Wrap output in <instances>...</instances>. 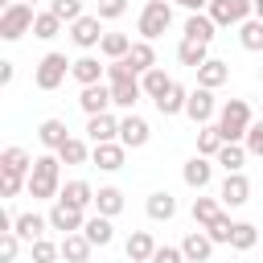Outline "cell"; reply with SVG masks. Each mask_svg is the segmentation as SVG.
<instances>
[{"label":"cell","instance_id":"obj_1","mask_svg":"<svg viewBox=\"0 0 263 263\" xmlns=\"http://www.w3.org/2000/svg\"><path fill=\"white\" fill-rule=\"evenodd\" d=\"M25 189H29L33 201H58V193H62V156L58 152L33 156V173H29Z\"/></svg>","mask_w":263,"mask_h":263},{"label":"cell","instance_id":"obj_2","mask_svg":"<svg viewBox=\"0 0 263 263\" xmlns=\"http://www.w3.org/2000/svg\"><path fill=\"white\" fill-rule=\"evenodd\" d=\"M251 123H255V115H251V103H247V99H226V103H222V111H218V132H222L226 144H242Z\"/></svg>","mask_w":263,"mask_h":263},{"label":"cell","instance_id":"obj_3","mask_svg":"<svg viewBox=\"0 0 263 263\" xmlns=\"http://www.w3.org/2000/svg\"><path fill=\"white\" fill-rule=\"evenodd\" d=\"M168 25H173V0H148V4L140 8L136 33H140L144 41H156V37L168 33Z\"/></svg>","mask_w":263,"mask_h":263},{"label":"cell","instance_id":"obj_4","mask_svg":"<svg viewBox=\"0 0 263 263\" xmlns=\"http://www.w3.org/2000/svg\"><path fill=\"white\" fill-rule=\"evenodd\" d=\"M70 66H74V62H66V53H58V49L45 53V58L33 66V86H37V90H58V86L66 82Z\"/></svg>","mask_w":263,"mask_h":263},{"label":"cell","instance_id":"obj_5","mask_svg":"<svg viewBox=\"0 0 263 263\" xmlns=\"http://www.w3.org/2000/svg\"><path fill=\"white\" fill-rule=\"evenodd\" d=\"M33 21H37V12H33V4H12V8H4L0 12V37L4 41H21L29 29H33Z\"/></svg>","mask_w":263,"mask_h":263},{"label":"cell","instance_id":"obj_6","mask_svg":"<svg viewBox=\"0 0 263 263\" xmlns=\"http://www.w3.org/2000/svg\"><path fill=\"white\" fill-rule=\"evenodd\" d=\"M205 12L214 16L218 29H230V25H242L247 16H255V4L251 0H210Z\"/></svg>","mask_w":263,"mask_h":263},{"label":"cell","instance_id":"obj_7","mask_svg":"<svg viewBox=\"0 0 263 263\" xmlns=\"http://www.w3.org/2000/svg\"><path fill=\"white\" fill-rule=\"evenodd\" d=\"M70 41L90 53V49L103 41V16H99V12H82V16L70 25Z\"/></svg>","mask_w":263,"mask_h":263},{"label":"cell","instance_id":"obj_8","mask_svg":"<svg viewBox=\"0 0 263 263\" xmlns=\"http://www.w3.org/2000/svg\"><path fill=\"white\" fill-rule=\"evenodd\" d=\"M86 226V210H78V205H70V201H53L49 205V230H62V234H74V230H82Z\"/></svg>","mask_w":263,"mask_h":263},{"label":"cell","instance_id":"obj_9","mask_svg":"<svg viewBox=\"0 0 263 263\" xmlns=\"http://www.w3.org/2000/svg\"><path fill=\"white\" fill-rule=\"evenodd\" d=\"M148 140H152L148 119H144V115H136V111H127V115L119 119V144H123V148H144Z\"/></svg>","mask_w":263,"mask_h":263},{"label":"cell","instance_id":"obj_10","mask_svg":"<svg viewBox=\"0 0 263 263\" xmlns=\"http://www.w3.org/2000/svg\"><path fill=\"white\" fill-rule=\"evenodd\" d=\"M70 78H74L78 86H95V82H107V66H103L95 53H82V58H74V66H70Z\"/></svg>","mask_w":263,"mask_h":263},{"label":"cell","instance_id":"obj_11","mask_svg":"<svg viewBox=\"0 0 263 263\" xmlns=\"http://www.w3.org/2000/svg\"><path fill=\"white\" fill-rule=\"evenodd\" d=\"M123 160H127V148L119 140H107V144H95L90 148V164H99L103 173H119Z\"/></svg>","mask_w":263,"mask_h":263},{"label":"cell","instance_id":"obj_12","mask_svg":"<svg viewBox=\"0 0 263 263\" xmlns=\"http://www.w3.org/2000/svg\"><path fill=\"white\" fill-rule=\"evenodd\" d=\"M210 160H214V156H201V152H197V156H189V160H185V168H181V181H185L189 189H197V193H201V189L214 181V164H210Z\"/></svg>","mask_w":263,"mask_h":263},{"label":"cell","instance_id":"obj_13","mask_svg":"<svg viewBox=\"0 0 263 263\" xmlns=\"http://www.w3.org/2000/svg\"><path fill=\"white\" fill-rule=\"evenodd\" d=\"M218 197H222V205H226V210H238V205H247V201H251V181H247L242 173H226V181H222Z\"/></svg>","mask_w":263,"mask_h":263},{"label":"cell","instance_id":"obj_14","mask_svg":"<svg viewBox=\"0 0 263 263\" xmlns=\"http://www.w3.org/2000/svg\"><path fill=\"white\" fill-rule=\"evenodd\" d=\"M78 107H82L86 115H103L107 107H115V99H111V82L82 86V95H78Z\"/></svg>","mask_w":263,"mask_h":263},{"label":"cell","instance_id":"obj_15","mask_svg":"<svg viewBox=\"0 0 263 263\" xmlns=\"http://www.w3.org/2000/svg\"><path fill=\"white\" fill-rule=\"evenodd\" d=\"M214 111H218V103H214V90H210V86H197V90H189L185 115H189L193 123H210V119H214Z\"/></svg>","mask_w":263,"mask_h":263},{"label":"cell","instance_id":"obj_16","mask_svg":"<svg viewBox=\"0 0 263 263\" xmlns=\"http://www.w3.org/2000/svg\"><path fill=\"white\" fill-rule=\"evenodd\" d=\"M86 140H90V144L119 140V119H115L111 111H103V115H86Z\"/></svg>","mask_w":263,"mask_h":263},{"label":"cell","instance_id":"obj_17","mask_svg":"<svg viewBox=\"0 0 263 263\" xmlns=\"http://www.w3.org/2000/svg\"><path fill=\"white\" fill-rule=\"evenodd\" d=\"M0 173H12V177H25V181H29V173H33V156H29L21 144H8V148L0 152Z\"/></svg>","mask_w":263,"mask_h":263},{"label":"cell","instance_id":"obj_18","mask_svg":"<svg viewBox=\"0 0 263 263\" xmlns=\"http://www.w3.org/2000/svg\"><path fill=\"white\" fill-rule=\"evenodd\" d=\"M12 230L21 234V242H37V238H45V230H49V214H37V210L16 214V226H12Z\"/></svg>","mask_w":263,"mask_h":263},{"label":"cell","instance_id":"obj_19","mask_svg":"<svg viewBox=\"0 0 263 263\" xmlns=\"http://www.w3.org/2000/svg\"><path fill=\"white\" fill-rule=\"evenodd\" d=\"M123 251H127L132 263H152V255H156V238H152L148 230H132L127 242H123Z\"/></svg>","mask_w":263,"mask_h":263},{"label":"cell","instance_id":"obj_20","mask_svg":"<svg viewBox=\"0 0 263 263\" xmlns=\"http://www.w3.org/2000/svg\"><path fill=\"white\" fill-rule=\"evenodd\" d=\"M214 247H218V242H214L205 230H189V234H185V242H181V251H185V259H189V263H205V259L214 255Z\"/></svg>","mask_w":263,"mask_h":263},{"label":"cell","instance_id":"obj_21","mask_svg":"<svg viewBox=\"0 0 263 263\" xmlns=\"http://www.w3.org/2000/svg\"><path fill=\"white\" fill-rule=\"evenodd\" d=\"M214 33H218V25H214V16H210V12H189V16H185V37H189V41L210 45V41H214Z\"/></svg>","mask_w":263,"mask_h":263},{"label":"cell","instance_id":"obj_22","mask_svg":"<svg viewBox=\"0 0 263 263\" xmlns=\"http://www.w3.org/2000/svg\"><path fill=\"white\" fill-rule=\"evenodd\" d=\"M111 99H115V107L136 111V103H140V99H148V95H144L140 78H123V82H111Z\"/></svg>","mask_w":263,"mask_h":263},{"label":"cell","instance_id":"obj_23","mask_svg":"<svg viewBox=\"0 0 263 263\" xmlns=\"http://www.w3.org/2000/svg\"><path fill=\"white\" fill-rule=\"evenodd\" d=\"M90 251H95V242H90L82 230L62 234V259H66V263H86V259H90Z\"/></svg>","mask_w":263,"mask_h":263},{"label":"cell","instance_id":"obj_24","mask_svg":"<svg viewBox=\"0 0 263 263\" xmlns=\"http://www.w3.org/2000/svg\"><path fill=\"white\" fill-rule=\"evenodd\" d=\"M226 78H230V66H226V62H218V58H205V62L197 66V86L218 90V86H226Z\"/></svg>","mask_w":263,"mask_h":263},{"label":"cell","instance_id":"obj_25","mask_svg":"<svg viewBox=\"0 0 263 263\" xmlns=\"http://www.w3.org/2000/svg\"><path fill=\"white\" fill-rule=\"evenodd\" d=\"M152 103H156V111L168 119V115H181V111H185V103H189V90H185L181 82H173V86H168L160 99H152Z\"/></svg>","mask_w":263,"mask_h":263},{"label":"cell","instance_id":"obj_26","mask_svg":"<svg viewBox=\"0 0 263 263\" xmlns=\"http://www.w3.org/2000/svg\"><path fill=\"white\" fill-rule=\"evenodd\" d=\"M37 140H41V148L58 152V148L70 140V127H66L62 119H41V127H37Z\"/></svg>","mask_w":263,"mask_h":263},{"label":"cell","instance_id":"obj_27","mask_svg":"<svg viewBox=\"0 0 263 263\" xmlns=\"http://www.w3.org/2000/svg\"><path fill=\"white\" fill-rule=\"evenodd\" d=\"M58 197L70 201V205H78V210H90V205H95V189H90V181H82V177H78V181H66Z\"/></svg>","mask_w":263,"mask_h":263},{"label":"cell","instance_id":"obj_28","mask_svg":"<svg viewBox=\"0 0 263 263\" xmlns=\"http://www.w3.org/2000/svg\"><path fill=\"white\" fill-rule=\"evenodd\" d=\"M144 210H148V218H152V222H168V218L177 214V201H173V193H168V189H156V193H148Z\"/></svg>","mask_w":263,"mask_h":263},{"label":"cell","instance_id":"obj_29","mask_svg":"<svg viewBox=\"0 0 263 263\" xmlns=\"http://www.w3.org/2000/svg\"><path fill=\"white\" fill-rule=\"evenodd\" d=\"M95 214H107V218L123 214V189H115V185L95 189Z\"/></svg>","mask_w":263,"mask_h":263},{"label":"cell","instance_id":"obj_30","mask_svg":"<svg viewBox=\"0 0 263 263\" xmlns=\"http://www.w3.org/2000/svg\"><path fill=\"white\" fill-rule=\"evenodd\" d=\"M82 234H86L95 247H107V242L115 238V226H111V218H107V214H90V218H86V226H82Z\"/></svg>","mask_w":263,"mask_h":263},{"label":"cell","instance_id":"obj_31","mask_svg":"<svg viewBox=\"0 0 263 263\" xmlns=\"http://www.w3.org/2000/svg\"><path fill=\"white\" fill-rule=\"evenodd\" d=\"M238 45H242L247 53H263V21H259V16H247V21L238 25Z\"/></svg>","mask_w":263,"mask_h":263},{"label":"cell","instance_id":"obj_32","mask_svg":"<svg viewBox=\"0 0 263 263\" xmlns=\"http://www.w3.org/2000/svg\"><path fill=\"white\" fill-rule=\"evenodd\" d=\"M247 156H251V152H247V144H222L214 160H218V164H222L226 173H242V164H247Z\"/></svg>","mask_w":263,"mask_h":263},{"label":"cell","instance_id":"obj_33","mask_svg":"<svg viewBox=\"0 0 263 263\" xmlns=\"http://www.w3.org/2000/svg\"><path fill=\"white\" fill-rule=\"evenodd\" d=\"M127 62L136 66V74H144V70H152L156 66V49H152V41H132V49H127Z\"/></svg>","mask_w":263,"mask_h":263},{"label":"cell","instance_id":"obj_34","mask_svg":"<svg viewBox=\"0 0 263 263\" xmlns=\"http://www.w3.org/2000/svg\"><path fill=\"white\" fill-rule=\"evenodd\" d=\"M140 86H144V95H148V99H160V95L173 86V78H168L160 66H152V70H144V74H140Z\"/></svg>","mask_w":263,"mask_h":263},{"label":"cell","instance_id":"obj_35","mask_svg":"<svg viewBox=\"0 0 263 263\" xmlns=\"http://www.w3.org/2000/svg\"><path fill=\"white\" fill-rule=\"evenodd\" d=\"M90 148H95V144H86V140L70 136V140L58 148V156H62V164H86V160H90Z\"/></svg>","mask_w":263,"mask_h":263},{"label":"cell","instance_id":"obj_36","mask_svg":"<svg viewBox=\"0 0 263 263\" xmlns=\"http://www.w3.org/2000/svg\"><path fill=\"white\" fill-rule=\"evenodd\" d=\"M189 210H193V222H197V226H210L226 205H222V197H193V205H189Z\"/></svg>","mask_w":263,"mask_h":263},{"label":"cell","instance_id":"obj_37","mask_svg":"<svg viewBox=\"0 0 263 263\" xmlns=\"http://www.w3.org/2000/svg\"><path fill=\"white\" fill-rule=\"evenodd\" d=\"M62 25H66V21L45 8V12H37V21H33V37H37V41H53V37L62 33Z\"/></svg>","mask_w":263,"mask_h":263},{"label":"cell","instance_id":"obj_38","mask_svg":"<svg viewBox=\"0 0 263 263\" xmlns=\"http://www.w3.org/2000/svg\"><path fill=\"white\" fill-rule=\"evenodd\" d=\"M127 49H132V37L127 33H103V41H99V53L103 58H127Z\"/></svg>","mask_w":263,"mask_h":263},{"label":"cell","instance_id":"obj_39","mask_svg":"<svg viewBox=\"0 0 263 263\" xmlns=\"http://www.w3.org/2000/svg\"><path fill=\"white\" fill-rule=\"evenodd\" d=\"M210 45H201V41H189V37H181V45H177V58H181V66H189V70H197L210 53H205Z\"/></svg>","mask_w":263,"mask_h":263},{"label":"cell","instance_id":"obj_40","mask_svg":"<svg viewBox=\"0 0 263 263\" xmlns=\"http://www.w3.org/2000/svg\"><path fill=\"white\" fill-rule=\"evenodd\" d=\"M222 144H226V140H222L218 123H201V132H197V152H201V156H218Z\"/></svg>","mask_w":263,"mask_h":263},{"label":"cell","instance_id":"obj_41","mask_svg":"<svg viewBox=\"0 0 263 263\" xmlns=\"http://www.w3.org/2000/svg\"><path fill=\"white\" fill-rule=\"evenodd\" d=\"M29 255H33V263H58V259H62V242L37 238V242H29Z\"/></svg>","mask_w":263,"mask_h":263},{"label":"cell","instance_id":"obj_42","mask_svg":"<svg viewBox=\"0 0 263 263\" xmlns=\"http://www.w3.org/2000/svg\"><path fill=\"white\" fill-rule=\"evenodd\" d=\"M255 242H259V230H255V222H234L230 247H234V251H251Z\"/></svg>","mask_w":263,"mask_h":263},{"label":"cell","instance_id":"obj_43","mask_svg":"<svg viewBox=\"0 0 263 263\" xmlns=\"http://www.w3.org/2000/svg\"><path fill=\"white\" fill-rule=\"evenodd\" d=\"M205 234H210L214 242H226V247H230V234H234V222H230V214L222 210V214H218V218L205 226Z\"/></svg>","mask_w":263,"mask_h":263},{"label":"cell","instance_id":"obj_44","mask_svg":"<svg viewBox=\"0 0 263 263\" xmlns=\"http://www.w3.org/2000/svg\"><path fill=\"white\" fill-rule=\"evenodd\" d=\"M49 12L62 16L66 25H74V21L82 16V0H49Z\"/></svg>","mask_w":263,"mask_h":263},{"label":"cell","instance_id":"obj_45","mask_svg":"<svg viewBox=\"0 0 263 263\" xmlns=\"http://www.w3.org/2000/svg\"><path fill=\"white\" fill-rule=\"evenodd\" d=\"M123 78H140V74H136V66H132L127 58L107 62V82H123Z\"/></svg>","mask_w":263,"mask_h":263},{"label":"cell","instance_id":"obj_46","mask_svg":"<svg viewBox=\"0 0 263 263\" xmlns=\"http://www.w3.org/2000/svg\"><path fill=\"white\" fill-rule=\"evenodd\" d=\"M16 251H21V234H16V230H0V259L12 263Z\"/></svg>","mask_w":263,"mask_h":263},{"label":"cell","instance_id":"obj_47","mask_svg":"<svg viewBox=\"0 0 263 263\" xmlns=\"http://www.w3.org/2000/svg\"><path fill=\"white\" fill-rule=\"evenodd\" d=\"M242 144H247V152H251V156H263V115L247 127V140H242Z\"/></svg>","mask_w":263,"mask_h":263},{"label":"cell","instance_id":"obj_48","mask_svg":"<svg viewBox=\"0 0 263 263\" xmlns=\"http://www.w3.org/2000/svg\"><path fill=\"white\" fill-rule=\"evenodd\" d=\"M25 185H29L25 177H12V173H0V197H4V201H8V197H16V193H21Z\"/></svg>","mask_w":263,"mask_h":263},{"label":"cell","instance_id":"obj_49","mask_svg":"<svg viewBox=\"0 0 263 263\" xmlns=\"http://www.w3.org/2000/svg\"><path fill=\"white\" fill-rule=\"evenodd\" d=\"M127 12V0H99V16L103 21H119Z\"/></svg>","mask_w":263,"mask_h":263},{"label":"cell","instance_id":"obj_50","mask_svg":"<svg viewBox=\"0 0 263 263\" xmlns=\"http://www.w3.org/2000/svg\"><path fill=\"white\" fill-rule=\"evenodd\" d=\"M152 263H189V259H185V251H181V247H156Z\"/></svg>","mask_w":263,"mask_h":263},{"label":"cell","instance_id":"obj_51","mask_svg":"<svg viewBox=\"0 0 263 263\" xmlns=\"http://www.w3.org/2000/svg\"><path fill=\"white\" fill-rule=\"evenodd\" d=\"M12 78H16V66L12 62H0V86H8Z\"/></svg>","mask_w":263,"mask_h":263},{"label":"cell","instance_id":"obj_52","mask_svg":"<svg viewBox=\"0 0 263 263\" xmlns=\"http://www.w3.org/2000/svg\"><path fill=\"white\" fill-rule=\"evenodd\" d=\"M173 4H181V8H189V12H205V8H210V0H173Z\"/></svg>","mask_w":263,"mask_h":263},{"label":"cell","instance_id":"obj_53","mask_svg":"<svg viewBox=\"0 0 263 263\" xmlns=\"http://www.w3.org/2000/svg\"><path fill=\"white\" fill-rule=\"evenodd\" d=\"M251 4H255V16L263 21V0H251Z\"/></svg>","mask_w":263,"mask_h":263},{"label":"cell","instance_id":"obj_54","mask_svg":"<svg viewBox=\"0 0 263 263\" xmlns=\"http://www.w3.org/2000/svg\"><path fill=\"white\" fill-rule=\"evenodd\" d=\"M21 4H37V0H21Z\"/></svg>","mask_w":263,"mask_h":263},{"label":"cell","instance_id":"obj_55","mask_svg":"<svg viewBox=\"0 0 263 263\" xmlns=\"http://www.w3.org/2000/svg\"><path fill=\"white\" fill-rule=\"evenodd\" d=\"M259 78H263V70H259Z\"/></svg>","mask_w":263,"mask_h":263}]
</instances>
